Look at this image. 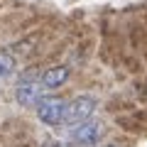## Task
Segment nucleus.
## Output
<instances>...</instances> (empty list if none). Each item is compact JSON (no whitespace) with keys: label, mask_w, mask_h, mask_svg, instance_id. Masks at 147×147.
Returning <instances> with one entry per match:
<instances>
[{"label":"nucleus","mask_w":147,"mask_h":147,"mask_svg":"<svg viewBox=\"0 0 147 147\" xmlns=\"http://www.w3.org/2000/svg\"><path fill=\"white\" fill-rule=\"evenodd\" d=\"M17 69V59L15 54H10L7 49H0V79H7V76H12Z\"/></svg>","instance_id":"6"},{"label":"nucleus","mask_w":147,"mask_h":147,"mask_svg":"<svg viewBox=\"0 0 147 147\" xmlns=\"http://www.w3.org/2000/svg\"><path fill=\"white\" fill-rule=\"evenodd\" d=\"M103 123L96 120V118H88V120L79 123V125L69 127V142H74L76 147H96L100 140H103Z\"/></svg>","instance_id":"1"},{"label":"nucleus","mask_w":147,"mask_h":147,"mask_svg":"<svg viewBox=\"0 0 147 147\" xmlns=\"http://www.w3.org/2000/svg\"><path fill=\"white\" fill-rule=\"evenodd\" d=\"M96 105H98V100H96L93 96H76V98L69 100V105H66V118H64V125L71 127V125H79V123L93 118Z\"/></svg>","instance_id":"3"},{"label":"nucleus","mask_w":147,"mask_h":147,"mask_svg":"<svg viewBox=\"0 0 147 147\" xmlns=\"http://www.w3.org/2000/svg\"><path fill=\"white\" fill-rule=\"evenodd\" d=\"M66 105L69 100L59 98V96H44L39 103H37V118L44 123V125H64V118H66Z\"/></svg>","instance_id":"2"},{"label":"nucleus","mask_w":147,"mask_h":147,"mask_svg":"<svg viewBox=\"0 0 147 147\" xmlns=\"http://www.w3.org/2000/svg\"><path fill=\"white\" fill-rule=\"evenodd\" d=\"M103 147H115V145H103Z\"/></svg>","instance_id":"7"},{"label":"nucleus","mask_w":147,"mask_h":147,"mask_svg":"<svg viewBox=\"0 0 147 147\" xmlns=\"http://www.w3.org/2000/svg\"><path fill=\"white\" fill-rule=\"evenodd\" d=\"M69 74H71L69 66H52L39 76V81H42V86L47 91H54V88H59V86H64L69 81Z\"/></svg>","instance_id":"5"},{"label":"nucleus","mask_w":147,"mask_h":147,"mask_svg":"<svg viewBox=\"0 0 147 147\" xmlns=\"http://www.w3.org/2000/svg\"><path fill=\"white\" fill-rule=\"evenodd\" d=\"M44 91H47V88L42 86V81H39V79L25 76V79L15 86V98H17V103L25 105V108H32V105L37 108V103L44 98Z\"/></svg>","instance_id":"4"}]
</instances>
